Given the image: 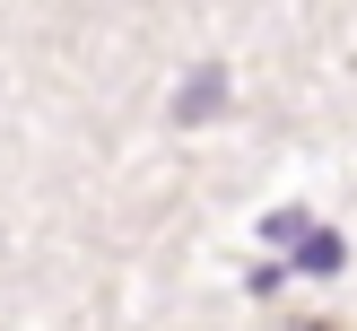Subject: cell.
<instances>
[{
  "label": "cell",
  "mask_w": 357,
  "mask_h": 331,
  "mask_svg": "<svg viewBox=\"0 0 357 331\" xmlns=\"http://www.w3.org/2000/svg\"><path fill=\"white\" fill-rule=\"evenodd\" d=\"M288 331H340V323H288Z\"/></svg>",
  "instance_id": "5"
},
{
  "label": "cell",
  "mask_w": 357,
  "mask_h": 331,
  "mask_svg": "<svg viewBox=\"0 0 357 331\" xmlns=\"http://www.w3.org/2000/svg\"><path fill=\"white\" fill-rule=\"evenodd\" d=\"M227 61H192V79L174 87V122H183V131H201V122H218L227 114Z\"/></svg>",
  "instance_id": "1"
},
{
  "label": "cell",
  "mask_w": 357,
  "mask_h": 331,
  "mask_svg": "<svg viewBox=\"0 0 357 331\" xmlns=\"http://www.w3.org/2000/svg\"><path fill=\"white\" fill-rule=\"evenodd\" d=\"M305 226H314V218H305V209L288 201V209H271V218H261V244H296Z\"/></svg>",
  "instance_id": "3"
},
{
  "label": "cell",
  "mask_w": 357,
  "mask_h": 331,
  "mask_svg": "<svg viewBox=\"0 0 357 331\" xmlns=\"http://www.w3.org/2000/svg\"><path fill=\"white\" fill-rule=\"evenodd\" d=\"M279 279H288V261H253V270H244V288H253V296H271Z\"/></svg>",
  "instance_id": "4"
},
{
  "label": "cell",
  "mask_w": 357,
  "mask_h": 331,
  "mask_svg": "<svg viewBox=\"0 0 357 331\" xmlns=\"http://www.w3.org/2000/svg\"><path fill=\"white\" fill-rule=\"evenodd\" d=\"M288 253H296L288 270H305V279H340V270H349V236H340V226H305Z\"/></svg>",
  "instance_id": "2"
}]
</instances>
